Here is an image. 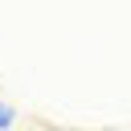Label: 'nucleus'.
Listing matches in <instances>:
<instances>
[{
	"mask_svg": "<svg viewBox=\"0 0 131 131\" xmlns=\"http://www.w3.org/2000/svg\"><path fill=\"white\" fill-rule=\"evenodd\" d=\"M12 123H16V111L0 98V131H12Z\"/></svg>",
	"mask_w": 131,
	"mask_h": 131,
	"instance_id": "nucleus-1",
	"label": "nucleus"
}]
</instances>
